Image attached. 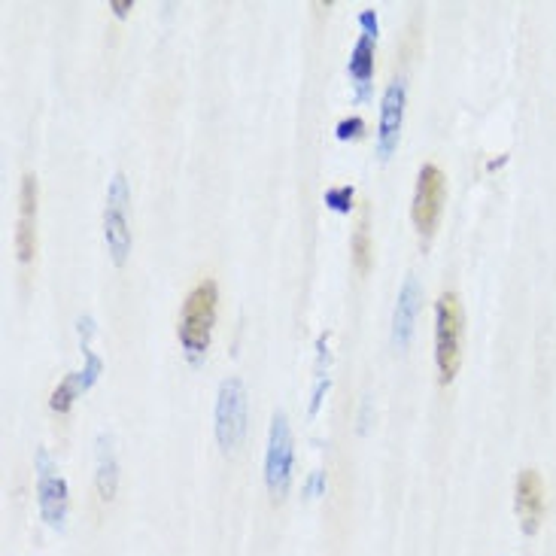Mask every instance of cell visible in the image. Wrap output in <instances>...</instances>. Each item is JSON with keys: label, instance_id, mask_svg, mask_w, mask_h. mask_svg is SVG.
<instances>
[{"label": "cell", "instance_id": "1", "mask_svg": "<svg viewBox=\"0 0 556 556\" xmlns=\"http://www.w3.org/2000/svg\"><path fill=\"white\" fill-rule=\"evenodd\" d=\"M216 320V283L201 280L183 301V316H180V341L192 359L204 356L210 347V332Z\"/></svg>", "mask_w": 556, "mask_h": 556}, {"label": "cell", "instance_id": "2", "mask_svg": "<svg viewBox=\"0 0 556 556\" xmlns=\"http://www.w3.org/2000/svg\"><path fill=\"white\" fill-rule=\"evenodd\" d=\"M438 326H435V359L441 371V383H450L462 362V304L456 292H444L438 298Z\"/></svg>", "mask_w": 556, "mask_h": 556}, {"label": "cell", "instance_id": "3", "mask_svg": "<svg viewBox=\"0 0 556 556\" xmlns=\"http://www.w3.org/2000/svg\"><path fill=\"white\" fill-rule=\"evenodd\" d=\"M247 432V389L237 377L222 380L216 402V438L222 450H234Z\"/></svg>", "mask_w": 556, "mask_h": 556}, {"label": "cell", "instance_id": "4", "mask_svg": "<svg viewBox=\"0 0 556 556\" xmlns=\"http://www.w3.org/2000/svg\"><path fill=\"white\" fill-rule=\"evenodd\" d=\"M292 432L286 414H274L271 420V438H268V456H265V481L274 499H283L292 484Z\"/></svg>", "mask_w": 556, "mask_h": 556}, {"label": "cell", "instance_id": "5", "mask_svg": "<svg viewBox=\"0 0 556 556\" xmlns=\"http://www.w3.org/2000/svg\"><path fill=\"white\" fill-rule=\"evenodd\" d=\"M128 180L122 174L113 177L107 192V213H104V237L116 265H125L131 253V228H128Z\"/></svg>", "mask_w": 556, "mask_h": 556}, {"label": "cell", "instance_id": "6", "mask_svg": "<svg viewBox=\"0 0 556 556\" xmlns=\"http://www.w3.org/2000/svg\"><path fill=\"white\" fill-rule=\"evenodd\" d=\"M444 192H447V180L441 174L438 165H423L420 177H417V192H414V225L420 234H432L438 219H441V207H444Z\"/></svg>", "mask_w": 556, "mask_h": 556}, {"label": "cell", "instance_id": "7", "mask_svg": "<svg viewBox=\"0 0 556 556\" xmlns=\"http://www.w3.org/2000/svg\"><path fill=\"white\" fill-rule=\"evenodd\" d=\"M37 201H40L37 177L25 174L19 192V231H16V253L22 265H31L37 256Z\"/></svg>", "mask_w": 556, "mask_h": 556}, {"label": "cell", "instance_id": "8", "mask_svg": "<svg viewBox=\"0 0 556 556\" xmlns=\"http://www.w3.org/2000/svg\"><path fill=\"white\" fill-rule=\"evenodd\" d=\"M37 468H40V481H37V493H40V511L43 520L49 526H61L64 514H67V484L55 471L52 459L46 456V450L37 453Z\"/></svg>", "mask_w": 556, "mask_h": 556}, {"label": "cell", "instance_id": "9", "mask_svg": "<svg viewBox=\"0 0 556 556\" xmlns=\"http://www.w3.org/2000/svg\"><path fill=\"white\" fill-rule=\"evenodd\" d=\"M405 83L395 79V83L386 89L383 95V107H380V134H377V149L386 158L395 146H399V134H402V122H405Z\"/></svg>", "mask_w": 556, "mask_h": 556}, {"label": "cell", "instance_id": "10", "mask_svg": "<svg viewBox=\"0 0 556 556\" xmlns=\"http://www.w3.org/2000/svg\"><path fill=\"white\" fill-rule=\"evenodd\" d=\"M517 514H520V526H523L526 535H532L541 526V517H544V484H541L535 468L520 471V478H517Z\"/></svg>", "mask_w": 556, "mask_h": 556}, {"label": "cell", "instance_id": "11", "mask_svg": "<svg viewBox=\"0 0 556 556\" xmlns=\"http://www.w3.org/2000/svg\"><path fill=\"white\" fill-rule=\"evenodd\" d=\"M423 292L420 283L414 277L405 280L402 292H399V304H395V316H392V341L399 350H405L411 344L414 335V320H417V310H420Z\"/></svg>", "mask_w": 556, "mask_h": 556}, {"label": "cell", "instance_id": "12", "mask_svg": "<svg viewBox=\"0 0 556 556\" xmlns=\"http://www.w3.org/2000/svg\"><path fill=\"white\" fill-rule=\"evenodd\" d=\"M98 493L104 502L116 496V456L107 438L98 441Z\"/></svg>", "mask_w": 556, "mask_h": 556}, {"label": "cell", "instance_id": "13", "mask_svg": "<svg viewBox=\"0 0 556 556\" xmlns=\"http://www.w3.org/2000/svg\"><path fill=\"white\" fill-rule=\"evenodd\" d=\"M353 262L356 268L365 274L371 268V237H368V207H362V216H359V225H356V234H353Z\"/></svg>", "mask_w": 556, "mask_h": 556}, {"label": "cell", "instance_id": "14", "mask_svg": "<svg viewBox=\"0 0 556 556\" xmlns=\"http://www.w3.org/2000/svg\"><path fill=\"white\" fill-rule=\"evenodd\" d=\"M350 73L359 79V83H365V79H371V73H374V43H371L368 34H362V40H359L356 49H353Z\"/></svg>", "mask_w": 556, "mask_h": 556}, {"label": "cell", "instance_id": "15", "mask_svg": "<svg viewBox=\"0 0 556 556\" xmlns=\"http://www.w3.org/2000/svg\"><path fill=\"white\" fill-rule=\"evenodd\" d=\"M83 389H86L83 377H79V374H67V377L55 386V392H52V411H58V414L70 411L73 399H76V395L83 392Z\"/></svg>", "mask_w": 556, "mask_h": 556}, {"label": "cell", "instance_id": "16", "mask_svg": "<svg viewBox=\"0 0 556 556\" xmlns=\"http://www.w3.org/2000/svg\"><path fill=\"white\" fill-rule=\"evenodd\" d=\"M329 201L335 204V210H347V204L353 201V189H332Z\"/></svg>", "mask_w": 556, "mask_h": 556}, {"label": "cell", "instance_id": "17", "mask_svg": "<svg viewBox=\"0 0 556 556\" xmlns=\"http://www.w3.org/2000/svg\"><path fill=\"white\" fill-rule=\"evenodd\" d=\"M110 7H113V13H116V16L122 19V16H128V10H131L134 4H128V0H113Z\"/></svg>", "mask_w": 556, "mask_h": 556}]
</instances>
